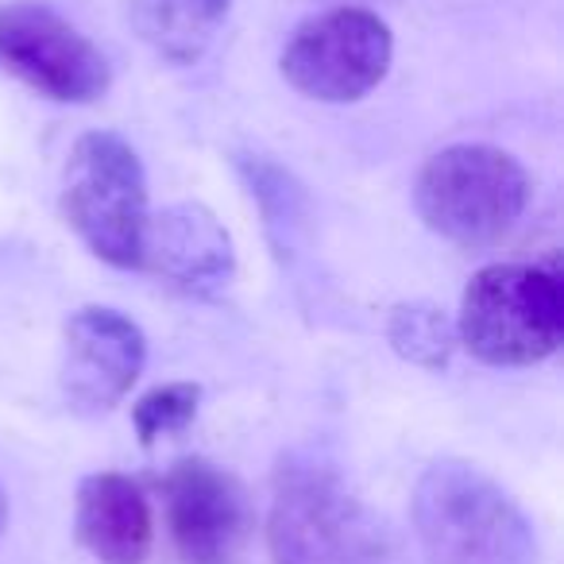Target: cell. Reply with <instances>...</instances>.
Listing matches in <instances>:
<instances>
[{
    "instance_id": "cell-1",
    "label": "cell",
    "mask_w": 564,
    "mask_h": 564,
    "mask_svg": "<svg viewBox=\"0 0 564 564\" xmlns=\"http://www.w3.org/2000/svg\"><path fill=\"white\" fill-rule=\"evenodd\" d=\"M267 545L274 564H414L399 530L317 464L279 471Z\"/></svg>"
},
{
    "instance_id": "cell-2",
    "label": "cell",
    "mask_w": 564,
    "mask_h": 564,
    "mask_svg": "<svg viewBox=\"0 0 564 564\" xmlns=\"http://www.w3.org/2000/svg\"><path fill=\"white\" fill-rule=\"evenodd\" d=\"M410 518L430 564H538L530 518L468 460L430 464L414 487Z\"/></svg>"
},
{
    "instance_id": "cell-3",
    "label": "cell",
    "mask_w": 564,
    "mask_h": 564,
    "mask_svg": "<svg viewBox=\"0 0 564 564\" xmlns=\"http://www.w3.org/2000/svg\"><path fill=\"white\" fill-rule=\"evenodd\" d=\"M456 340L491 368H530L564 340V282L549 267L495 263L471 274Z\"/></svg>"
},
{
    "instance_id": "cell-4",
    "label": "cell",
    "mask_w": 564,
    "mask_h": 564,
    "mask_svg": "<svg viewBox=\"0 0 564 564\" xmlns=\"http://www.w3.org/2000/svg\"><path fill=\"white\" fill-rule=\"evenodd\" d=\"M530 178L514 155L487 143H453L422 166L414 205L437 236L460 248L499 243L518 225Z\"/></svg>"
},
{
    "instance_id": "cell-5",
    "label": "cell",
    "mask_w": 564,
    "mask_h": 564,
    "mask_svg": "<svg viewBox=\"0 0 564 564\" xmlns=\"http://www.w3.org/2000/svg\"><path fill=\"white\" fill-rule=\"evenodd\" d=\"M63 217L78 240L109 267H140L148 228L143 163L120 135L86 132L66 159Z\"/></svg>"
},
{
    "instance_id": "cell-6",
    "label": "cell",
    "mask_w": 564,
    "mask_h": 564,
    "mask_svg": "<svg viewBox=\"0 0 564 564\" xmlns=\"http://www.w3.org/2000/svg\"><path fill=\"white\" fill-rule=\"evenodd\" d=\"M391 28L364 9H333L294 28L279 58L282 78L322 105H352L391 70Z\"/></svg>"
},
{
    "instance_id": "cell-7",
    "label": "cell",
    "mask_w": 564,
    "mask_h": 564,
    "mask_svg": "<svg viewBox=\"0 0 564 564\" xmlns=\"http://www.w3.org/2000/svg\"><path fill=\"white\" fill-rule=\"evenodd\" d=\"M0 63L51 101L89 105L109 89L101 51L70 20L35 0L0 9Z\"/></svg>"
},
{
    "instance_id": "cell-8",
    "label": "cell",
    "mask_w": 564,
    "mask_h": 564,
    "mask_svg": "<svg viewBox=\"0 0 564 564\" xmlns=\"http://www.w3.org/2000/svg\"><path fill=\"white\" fill-rule=\"evenodd\" d=\"M166 522L186 564H236L251 533L248 491L209 460H182L163 484Z\"/></svg>"
},
{
    "instance_id": "cell-9",
    "label": "cell",
    "mask_w": 564,
    "mask_h": 564,
    "mask_svg": "<svg viewBox=\"0 0 564 564\" xmlns=\"http://www.w3.org/2000/svg\"><path fill=\"white\" fill-rule=\"evenodd\" d=\"M148 360L143 329L109 306H86L63 325V394L86 414L112 410Z\"/></svg>"
},
{
    "instance_id": "cell-10",
    "label": "cell",
    "mask_w": 564,
    "mask_h": 564,
    "mask_svg": "<svg viewBox=\"0 0 564 564\" xmlns=\"http://www.w3.org/2000/svg\"><path fill=\"white\" fill-rule=\"evenodd\" d=\"M140 267H151L171 286L205 299L228 286L236 271V248L217 213L197 202H178L148 217Z\"/></svg>"
},
{
    "instance_id": "cell-11",
    "label": "cell",
    "mask_w": 564,
    "mask_h": 564,
    "mask_svg": "<svg viewBox=\"0 0 564 564\" xmlns=\"http://www.w3.org/2000/svg\"><path fill=\"white\" fill-rule=\"evenodd\" d=\"M74 525H78V541L97 564H143L155 538V522L140 484L117 471H97L82 479Z\"/></svg>"
},
{
    "instance_id": "cell-12",
    "label": "cell",
    "mask_w": 564,
    "mask_h": 564,
    "mask_svg": "<svg viewBox=\"0 0 564 564\" xmlns=\"http://www.w3.org/2000/svg\"><path fill=\"white\" fill-rule=\"evenodd\" d=\"M232 0H132V28L166 63H197Z\"/></svg>"
},
{
    "instance_id": "cell-13",
    "label": "cell",
    "mask_w": 564,
    "mask_h": 564,
    "mask_svg": "<svg viewBox=\"0 0 564 564\" xmlns=\"http://www.w3.org/2000/svg\"><path fill=\"white\" fill-rule=\"evenodd\" d=\"M387 340L402 360L417 364V368H445L453 360L456 340V322H448L445 310L430 306V302H406L394 306L391 322H387Z\"/></svg>"
},
{
    "instance_id": "cell-14",
    "label": "cell",
    "mask_w": 564,
    "mask_h": 564,
    "mask_svg": "<svg viewBox=\"0 0 564 564\" xmlns=\"http://www.w3.org/2000/svg\"><path fill=\"white\" fill-rule=\"evenodd\" d=\"M197 406H202V387L197 383H163L132 406L135 433H140L143 445H155L159 437L186 430L197 417Z\"/></svg>"
},
{
    "instance_id": "cell-15",
    "label": "cell",
    "mask_w": 564,
    "mask_h": 564,
    "mask_svg": "<svg viewBox=\"0 0 564 564\" xmlns=\"http://www.w3.org/2000/svg\"><path fill=\"white\" fill-rule=\"evenodd\" d=\"M4 522H9V499H4V491H0V530H4Z\"/></svg>"
}]
</instances>
